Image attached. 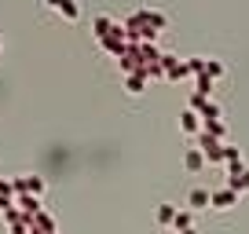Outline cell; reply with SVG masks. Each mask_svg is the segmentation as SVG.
I'll list each match as a JSON object with an SVG mask.
<instances>
[{"instance_id":"ba28073f","label":"cell","mask_w":249,"mask_h":234,"mask_svg":"<svg viewBox=\"0 0 249 234\" xmlns=\"http://www.w3.org/2000/svg\"><path fill=\"white\" fill-rule=\"evenodd\" d=\"M202 73H209L213 81H220V77H227V66L220 63V59H209V63H205V70Z\"/></svg>"},{"instance_id":"52a82bcc","label":"cell","mask_w":249,"mask_h":234,"mask_svg":"<svg viewBox=\"0 0 249 234\" xmlns=\"http://www.w3.org/2000/svg\"><path fill=\"white\" fill-rule=\"evenodd\" d=\"M187 205H191V209H209V190L195 187V190H191V198H187Z\"/></svg>"},{"instance_id":"7a4b0ae2","label":"cell","mask_w":249,"mask_h":234,"mask_svg":"<svg viewBox=\"0 0 249 234\" xmlns=\"http://www.w3.org/2000/svg\"><path fill=\"white\" fill-rule=\"evenodd\" d=\"M44 8H52V11H59L66 22H77L81 18V8H77V0H44Z\"/></svg>"},{"instance_id":"8992f818","label":"cell","mask_w":249,"mask_h":234,"mask_svg":"<svg viewBox=\"0 0 249 234\" xmlns=\"http://www.w3.org/2000/svg\"><path fill=\"white\" fill-rule=\"evenodd\" d=\"M183 161H187V172H202V165H205V154H202L198 147H191V150H187V157H183Z\"/></svg>"},{"instance_id":"8fae6325","label":"cell","mask_w":249,"mask_h":234,"mask_svg":"<svg viewBox=\"0 0 249 234\" xmlns=\"http://www.w3.org/2000/svg\"><path fill=\"white\" fill-rule=\"evenodd\" d=\"M11 234H30V227H26V223H15V231H11Z\"/></svg>"},{"instance_id":"9c48e42d","label":"cell","mask_w":249,"mask_h":234,"mask_svg":"<svg viewBox=\"0 0 249 234\" xmlns=\"http://www.w3.org/2000/svg\"><path fill=\"white\" fill-rule=\"evenodd\" d=\"M92 26H95V37H107V33L114 30V18H110V15H99Z\"/></svg>"},{"instance_id":"3957f363","label":"cell","mask_w":249,"mask_h":234,"mask_svg":"<svg viewBox=\"0 0 249 234\" xmlns=\"http://www.w3.org/2000/svg\"><path fill=\"white\" fill-rule=\"evenodd\" d=\"M198 135H202V147L198 150H202L209 161H224V143H220L216 135H209V132H198Z\"/></svg>"},{"instance_id":"6da1fadb","label":"cell","mask_w":249,"mask_h":234,"mask_svg":"<svg viewBox=\"0 0 249 234\" xmlns=\"http://www.w3.org/2000/svg\"><path fill=\"white\" fill-rule=\"evenodd\" d=\"M11 187H15V194H33V198L44 194V180L40 176H15Z\"/></svg>"},{"instance_id":"5b68a950","label":"cell","mask_w":249,"mask_h":234,"mask_svg":"<svg viewBox=\"0 0 249 234\" xmlns=\"http://www.w3.org/2000/svg\"><path fill=\"white\" fill-rule=\"evenodd\" d=\"M179 128L191 132V135H198V132H202V114H198V110H187V114L179 117Z\"/></svg>"},{"instance_id":"277c9868","label":"cell","mask_w":249,"mask_h":234,"mask_svg":"<svg viewBox=\"0 0 249 234\" xmlns=\"http://www.w3.org/2000/svg\"><path fill=\"white\" fill-rule=\"evenodd\" d=\"M234 201H238V194H234L231 187H227V190H216V194H209V205H213V209H220V212L231 209Z\"/></svg>"},{"instance_id":"30bf717a","label":"cell","mask_w":249,"mask_h":234,"mask_svg":"<svg viewBox=\"0 0 249 234\" xmlns=\"http://www.w3.org/2000/svg\"><path fill=\"white\" fill-rule=\"evenodd\" d=\"M172 216H176L172 205H161V209H158V223H172Z\"/></svg>"}]
</instances>
